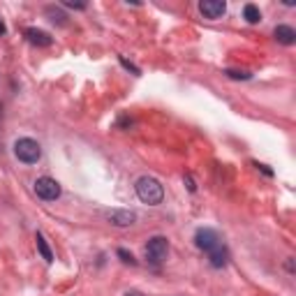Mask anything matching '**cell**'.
Returning a JSON list of instances; mask_svg holds the SVG:
<instances>
[{
  "label": "cell",
  "instance_id": "cell-21",
  "mask_svg": "<svg viewBox=\"0 0 296 296\" xmlns=\"http://www.w3.org/2000/svg\"><path fill=\"white\" fill-rule=\"evenodd\" d=\"M125 296H143L141 291H137V289H130V291H125Z\"/></svg>",
  "mask_w": 296,
  "mask_h": 296
},
{
  "label": "cell",
  "instance_id": "cell-19",
  "mask_svg": "<svg viewBox=\"0 0 296 296\" xmlns=\"http://www.w3.org/2000/svg\"><path fill=\"white\" fill-rule=\"evenodd\" d=\"M255 167H257L259 171H264V174L269 176V178H271V176H273V171H271V169H269V167H266V165H259V162H255Z\"/></svg>",
  "mask_w": 296,
  "mask_h": 296
},
{
  "label": "cell",
  "instance_id": "cell-22",
  "mask_svg": "<svg viewBox=\"0 0 296 296\" xmlns=\"http://www.w3.org/2000/svg\"><path fill=\"white\" fill-rule=\"evenodd\" d=\"M5 33H7V28H5V23L0 21V35H5Z\"/></svg>",
  "mask_w": 296,
  "mask_h": 296
},
{
  "label": "cell",
  "instance_id": "cell-4",
  "mask_svg": "<svg viewBox=\"0 0 296 296\" xmlns=\"http://www.w3.org/2000/svg\"><path fill=\"white\" fill-rule=\"evenodd\" d=\"M167 253H169V241H167L165 236H153V238H148L146 243V259L155 266L167 259Z\"/></svg>",
  "mask_w": 296,
  "mask_h": 296
},
{
  "label": "cell",
  "instance_id": "cell-14",
  "mask_svg": "<svg viewBox=\"0 0 296 296\" xmlns=\"http://www.w3.org/2000/svg\"><path fill=\"white\" fill-rule=\"evenodd\" d=\"M46 14L51 17V21H54V23H58V26H65V14H63L58 7L49 5V7H46Z\"/></svg>",
  "mask_w": 296,
  "mask_h": 296
},
{
  "label": "cell",
  "instance_id": "cell-5",
  "mask_svg": "<svg viewBox=\"0 0 296 296\" xmlns=\"http://www.w3.org/2000/svg\"><path fill=\"white\" fill-rule=\"evenodd\" d=\"M35 194H37L39 199H44V202H56V199L61 197V183L56 181V178H51V176H42V178H37L33 185Z\"/></svg>",
  "mask_w": 296,
  "mask_h": 296
},
{
  "label": "cell",
  "instance_id": "cell-18",
  "mask_svg": "<svg viewBox=\"0 0 296 296\" xmlns=\"http://www.w3.org/2000/svg\"><path fill=\"white\" fill-rule=\"evenodd\" d=\"M185 185L190 192H197V185H194V181H192V176H185Z\"/></svg>",
  "mask_w": 296,
  "mask_h": 296
},
{
  "label": "cell",
  "instance_id": "cell-16",
  "mask_svg": "<svg viewBox=\"0 0 296 296\" xmlns=\"http://www.w3.org/2000/svg\"><path fill=\"white\" fill-rule=\"evenodd\" d=\"M118 61H121V65H123V67H125V70H130V72H132V74H141V70H139V67H137V65H132V63H130V61H127L125 56H121V58H118Z\"/></svg>",
  "mask_w": 296,
  "mask_h": 296
},
{
  "label": "cell",
  "instance_id": "cell-8",
  "mask_svg": "<svg viewBox=\"0 0 296 296\" xmlns=\"http://www.w3.org/2000/svg\"><path fill=\"white\" fill-rule=\"evenodd\" d=\"M23 35H26V39L30 44H35V46H51V44H54V37H51L49 33H44V30H39V28H26Z\"/></svg>",
  "mask_w": 296,
  "mask_h": 296
},
{
  "label": "cell",
  "instance_id": "cell-6",
  "mask_svg": "<svg viewBox=\"0 0 296 296\" xmlns=\"http://www.w3.org/2000/svg\"><path fill=\"white\" fill-rule=\"evenodd\" d=\"M107 220L114 227H132L137 222V213L125 211V209H111V211H107Z\"/></svg>",
  "mask_w": 296,
  "mask_h": 296
},
{
  "label": "cell",
  "instance_id": "cell-3",
  "mask_svg": "<svg viewBox=\"0 0 296 296\" xmlns=\"http://www.w3.org/2000/svg\"><path fill=\"white\" fill-rule=\"evenodd\" d=\"M194 243H197V248L199 250H204L206 255L215 253V250H220V248H225L222 236H220L215 229H211V227H202V229H197V234H194Z\"/></svg>",
  "mask_w": 296,
  "mask_h": 296
},
{
  "label": "cell",
  "instance_id": "cell-11",
  "mask_svg": "<svg viewBox=\"0 0 296 296\" xmlns=\"http://www.w3.org/2000/svg\"><path fill=\"white\" fill-rule=\"evenodd\" d=\"M209 262L213 269H222L227 262H229V253H227V248H220V250H215V253L209 255Z\"/></svg>",
  "mask_w": 296,
  "mask_h": 296
},
{
  "label": "cell",
  "instance_id": "cell-17",
  "mask_svg": "<svg viewBox=\"0 0 296 296\" xmlns=\"http://www.w3.org/2000/svg\"><path fill=\"white\" fill-rule=\"evenodd\" d=\"M65 7H70V10H86V3H72V0H67V3H63Z\"/></svg>",
  "mask_w": 296,
  "mask_h": 296
},
{
  "label": "cell",
  "instance_id": "cell-10",
  "mask_svg": "<svg viewBox=\"0 0 296 296\" xmlns=\"http://www.w3.org/2000/svg\"><path fill=\"white\" fill-rule=\"evenodd\" d=\"M35 243H37V253L42 255V259H44V262H49V264L54 262V253H51L49 243H46V238H44V236L39 234V231L35 234Z\"/></svg>",
  "mask_w": 296,
  "mask_h": 296
},
{
  "label": "cell",
  "instance_id": "cell-7",
  "mask_svg": "<svg viewBox=\"0 0 296 296\" xmlns=\"http://www.w3.org/2000/svg\"><path fill=\"white\" fill-rule=\"evenodd\" d=\"M199 12L206 19H220L227 12V3L225 0H202L199 3Z\"/></svg>",
  "mask_w": 296,
  "mask_h": 296
},
{
  "label": "cell",
  "instance_id": "cell-13",
  "mask_svg": "<svg viewBox=\"0 0 296 296\" xmlns=\"http://www.w3.org/2000/svg\"><path fill=\"white\" fill-rule=\"evenodd\" d=\"M225 74L234 81H248V79H253V74L248 70H225Z\"/></svg>",
  "mask_w": 296,
  "mask_h": 296
},
{
  "label": "cell",
  "instance_id": "cell-12",
  "mask_svg": "<svg viewBox=\"0 0 296 296\" xmlns=\"http://www.w3.org/2000/svg\"><path fill=\"white\" fill-rule=\"evenodd\" d=\"M243 19H245L248 23H259V21H262V12H259L257 5H253V3H250V5L243 7Z\"/></svg>",
  "mask_w": 296,
  "mask_h": 296
},
{
  "label": "cell",
  "instance_id": "cell-15",
  "mask_svg": "<svg viewBox=\"0 0 296 296\" xmlns=\"http://www.w3.org/2000/svg\"><path fill=\"white\" fill-rule=\"evenodd\" d=\"M116 255H118V257H121V262H125V264H132V266L137 264L134 255H132V253H127V250H123V248H118V250H116Z\"/></svg>",
  "mask_w": 296,
  "mask_h": 296
},
{
  "label": "cell",
  "instance_id": "cell-1",
  "mask_svg": "<svg viewBox=\"0 0 296 296\" xmlns=\"http://www.w3.org/2000/svg\"><path fill=\"white\" fill-rule=\"evenodd\" d=\"M134 190H137V197L141 199L143 204H148V206H158V204H162V199H165V187H162V183H160L158 178H153V176H141V178L134 183Z\"/></svg>",
  "mask_w": 296,
  "mask_h": 296
},
{
  "label": "cell",
  "instance_id": "cell-20",
  "mask_svg": "<svg viewBox=\"0 0 296 296\" xmlns=\"http://www.w3.org/2000/svg\"><path fill=\"white\" fill-rule=\"evenodd\" d=\"M287 271H289V273H294V259H287Z\"/></svg>",
  "mask_w": 296,
  "mask_h": 296
},
{
  "label": "cell",
  "instance_id": "cell-2",
  "mask_svg": "<svg viewBox=\"0 0 296 296\" xmlns=\"http://www.w3.org/2000/svg\"><path fill=\"white\" fill-rule=\"evenodd\" d=\"M14 155H17V160L23 162V165H35L42 158V146L30 137H21L14 141Z\"/></svg>",
  "mask_w": 296,
  "mask_h": 296
},
{
  "label": "cell",
  "instance_id": "cell-9",
  "mask_svg": "<svg viewBox=\"0 0 296 296\" xmlns=\"http://www.w3.org/2000/svg\"><path fill=\"white\" fill-rule=\"evenodd\" d=\"M273 37L278 39L280 44H285V46H291V44L296 42V30H294L291 26H275Z\"/></svg>",
  "mask_w": 296,
  "mask_h": 296
}]
</instances>
